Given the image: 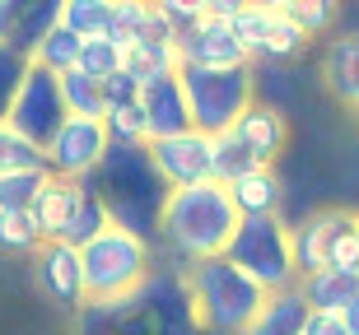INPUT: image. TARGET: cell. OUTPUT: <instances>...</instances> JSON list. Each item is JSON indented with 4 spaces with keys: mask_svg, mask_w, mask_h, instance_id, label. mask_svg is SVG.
<instances>
[{
    "mask_svg": "<svg viewBox=\"0 0 359 335\" xmlns=\"http://www.w3.org/2000/svg\"><path fill=\"white\" fill-rule=\"evenodd\" d=\"M126 103H140V84H135L126 70H117L112 80H103V112L107 108H126Z\"/></svg>",
    "mask_w": 359,
    "mask_h": 335,
    "instance_id": "cell-37",
    "label": "cell"
},
{
    "mask_svg": "<svg viewBox=\"0 0 359 335\" xmlns=\"http://www.w3.org/2000/svg\"><path fill=\"white\" fill-rule=\"evenodd\" d=\"M84 303H117L131 298L154 270V247L131 238L126 228H103L89 247H80Z\"/></svg>",
    "mask_w": 359,
    "mask_h": 335,
    "instance_id": "cell-5",
    "label": "cell"
},
{
    "mask_svg": "<svg viewBox=\"0 0 359 335\" xmlns=\"http://www.w3.org/2000/svg\"><path fill=\"white\" fill-rule=\"evenodd\" d=\"M327 270H341V275H355L359 280V224L336 238L332 256H327Z\"/></svg>",
    "mask_w": 359,
    "mask_h": 335,
    "instance_id": "cell-36",
    "label": "cell"
},
{
    "mask_svg": "<svg viewBox=\"0 0 359 335\" xmlns=\"http://www.w3.org/2000/svg\"><path fill=\"white\" fill-rule=\"evenodd\" d=\"M187 94V112H191V131L201 135H224L233 131V121L257 103V80L252 66L243 70H177Z\"/></svg>",
    "mask_w": 359,
    "mask_h": 335,
    "instance_id": "cell-7",
    "label": "cell"
},
{
    "mask_svg": "<svg viewBox=\"0 0 359 335\" xmlns=\"http://www.w3.org/2000/svg\"><path fill=\"white\" fill-rule=\"evenodd\" d=\"M252 168H262V163H257L229 131L210 140V182H224V187H229V182H238V177L252 173Z\"/></svg>",
    "mask_w": 359,
    "mask_h": 335,
    "instance_id": "cell-28",
    "label": "cell"
},
{
    "mask_svg": "<svg viewBox=\"0 0 359 335\" xmlns=\"http://www.w3.org/2000/svg\"><path fill=\"white\" fill-rule=\"evenodd\" d=\"M173 47H177V70H243V66H252L243 56V47L233 42V33H229V19H215L210 10H205L201 24L177 33Z\"/></svg>",
    "mask_w": 359,
    "mask_h": 335,
    "instance_id": "cell-11",
    "label": "cell"
},
{
    "mask_svg": "<svg viewBox=\"0 0 359 335\" xmlns=\"http://www.w3.org/2000/svg\"><path fill=\"white\" fill-rule=\"evenodd\" d=\"M229 33L243 47L248 61H294V56L308 52V42L299 28L290 24V14L280 10V0H266V5H238L229 14Z\"/></svg>",
    "mask_w": 359,
    "mask_h": 335,
    "instance_id": "cell-8",
    "label": "cell"
},
{
    "mask_svg": "<svg viewBox=\"0 0 359 335\" xmlns=\"http://www.w3.org/2000/svg\"><path fill=\"white\" fill-rule=\"evenodd\" d=\"M294 289L308 303V312H341L359 294V280L355 275H341V270H318V275H304Z\"/></svg>",
    "mask_w": 359,
    "mask_h": 335,
    "instance_id": "cell-20",
    "label": "cell"
},
{
    "mask_svg": "<svg viewBox=\"0 0 359 335\" xmlns=\"http://www.w3.org/2000/svg\"><path fill=\"white\" fill-rule=\"evenodd\" d=\"M121 70L145 89L163 75H177V47L173 42H135V47L121 52Z\"/></svg>",
    "mask_w": 359,
    "mask_h": 335,
    "instance_id": "cell-22",
    "label": "cell"
},
{
    "mask_svg": "<svg viewBox=\"0 0 359 335\" xmlns=\"http://www.w3.org/2000/svg\"><path fill=\"white\" fill-rule=\"evenodd\" d=\"M336 317H341V326H346V335H359V294L350 298L346 308L336 312Z\"/></svg>",
    "mask_w": 359,
    "mask_h": 335,
    "instance_id": "cell-39",
    "label": "cell"
},
{
    "mask_svg": "<svg viewBox=\"0 0 359 335\" xmlns=\"http://www.w3.org/2000/svg\"><path fill=\"white\" fill-rule=\"evenodd\" d=\"M149 163L168 191L196 187V182H210V135L201 131H182L168 135V140H149Z\"/></svg>",
    "mask_w": 359,
    "mask_h": 335,
    "instance_id": "cell-13",
    "label": "cell"
},
{
    "mask_svg": "<svg viewBox=\"0 0 359 335\" xmlns=\"http://www.w3.org/2000/svg\"><path fill=\"white\" fill-rule=\"evenodd\" d=\"M308 317V303L299 298V289H285V294H271L257 312V322L248 326V335H299Z\"/></svg>",
    "mask_w": 359,
    "mask_h": 335,
    "instance_id": "cell-23",
    "label": "cell"
},
{
    "mask_svg": "<svg viewBox=\"0 0 359 335\" xmlns=\"http://www.w3.org/2000/svg\"><path fill=\"white\" fill-rule=\"evenodd\" d=\"M61 98H66V112L70 117H84V121H103V84L70 70L61 75Z\"/></svg>",
    "mask_w": 359,
    "mask_h": 335,
    "instance_id": "cell-29",
    "label": "cell"
},
{
    "mask_svg": "<svg viewBox=\"0 0 359 335\" xmlns=\"http://www.w3.org/2000/svg\"><path fill=\"white\" fill-rule=\"evenodd\" d=\"M56 24H61V0H19V19H14L10 47L19 56H33V47H38Z\"/></svg>",
    "mask_w": 359,
    "mask_h": 335,
    "instance_id": "cell-21",
    "label": "cell"
},
{
    "mask_svg": "<svg viewBox=\"0 0 359 335\" xmlns=\"http://www.w3.org/2000/svg\"><path fill=\"white\" fill-rule=\"evenodd\" d=\"M322 84H327V94L336 103H346V108L359 103V33H341L336 42H327Z\"/></svg>",
    "mask_w": 359,
    "mask_h": 335,
    "instance_id": "cell-17",
    "label": "cell"
},
{
    "mask_svg": "<svg viewBox=\"0 0 359 335\" xmlns=\"http://www.w3.org/2000/svg\"><path fill=\"white\" fill-rule=\"evenodd\" d=\"M66 98H61V80H56L52 70H42L28 61V75L24 84H19V94H14L10 103V117H5V126H10L14 135H24L28 145L47 149V140H52L61 126H66Z\"/></svg>",
    "mask_w": 359,
    "mask_h": 335,
    "instance_id": "cell-9",
    "label": "cell"
},
{
    "mask_svg": "<svg viewBox=\"0 0 359 335\" xmlns=\"http://www.w3.org/2000/svg\"><path fill=\"white\" fill-rule=\"evenodd\" d=\"M233 228H238V210L229 201L224 182H196V187L168 191L159 215V238H154V261L187 270L196 261L224 256Z\"/></svg>",
    "mask_w": 359,
    "mask_h": 335,
    "instance_id": "cell-1",
    "label": "cell"
},
{
    "mask_svg": "<svg viewBox=\"0 0 359 335\" xmlns=\"http://www.w3.org/2000/svg\"><path fill=\"white\" fill-rule=\"evenodd\" d=\"M75 326L80 335H201L182 270L159 266V261L131 298L84 303L75 312Z\"/></svg>",
    "mask_w": 359,
    "mask_h": 335,
    "instance_id": "cell-2",
    "label": "cell"
},
{
    "mask_svg": "<svg viewBox=\"0 0 359 335\" xmlns=\"http://www.w3.org/2000/svg\"><path fill=\"white\" fill-rule=\"evenodd\" d=\"M103 228H112V219H107V210H103V201L89 191V182H84V196H80V205H75V215H70V224L61 228V238L56 242H66V247H89Z\"/></svg>",
    "mask_w": 359,
    "mask_h": 335,
    "instance_id": "cell-25",
    "label": "cell"
},
{
    "mask_svg": "<svg viewBox=\"0 0 359 335\" xmlns=\"http://www.w3.org/2000/svg\"><path fill=\"white\" fill-rule=\"evenodd\" d=\"M299 335H346V326H341L336 312H308L304 326H299Z\"/></svg>",
    "mask_w": 359,
    "mask_h": 335,
    "instance_id": "cell-38",
    "label": "cell"
},
{
    "mask_svg": "<svg viewBox=\"0 0 359 335\" xmlns=\"http://www.w3.org/2000/svg\"><path fill=\"white\" fill-rule=\"evenodd\" d=\"M280 10L290 14V24L304 33V38H318V33H327L336 19V5H327V0H280Z\"/></svg>",
    "mask_w": 359,
    "mask_h": 335,
    "instance_id": "cell-32",
    "label": "cell"
},
{
    "mask_svg": "<svg viewBox=\"0 0 359 335\" xmlns=\"http://www.w3.org/2000/svg\"><path fill=\"white\" fill-rule=\"evenodd\" d=\"M103 131H107V145H149V135H145V112H140V103L107 108V112H103Z\"/></svg>",
    "mask_w": 359,
    "mask_h": 335,
    "instance_id": "cell-30",
    "label": "cell"
},
{
    "mask_svg": "<svg viewBox=\"0 0 359 335\" xmlns=\"http://www.w3.org/2000/svg\"><path fill=\"white\" fill-rule=\"evenodd\" d=\"M33 275L47 289L52 303L80 312L84 308V270H80V252L66 247V242H42L33 252Z\"/></svg>",
    "mask_w": 359,
    "mask_h": 335,
    "instance_id": "cell-14",
    "label": "cell"
},
{
    "mask_svg": "<svg viewBox=\"0 0 359 335\" xmlns=\"http://www.w3.org/2000/svg\"><path fill=\"white\" fill-rule=\"evenodd\" d=\"M80 196H84V182H70V177H52V173H47L38 201H33V219H38V228H42V238H47V242L61 238V228L70 224Z\"/></svg>",
    "mask_w": 359,
    "mask_h": 335,
    "instance_id": "cell-19",
    "label": "cell"
},
{
    "mask_svg": "<svg viewBox=\"0 0 359 335\" xmlns=\"http://www.w3.org/2000/svg\"><path fill=\"white\" fill-rule=\"evenodd\" d=\"M229 135H233V140H238L262 168H276L280 149H285V140H290V126H285V112H280V108H271V103H252V108L233 121V131H229Z\"/></svg>",
    "mask_w": 359,
    "mask_h": 335,
    "instance_id": "cell-16",
    "label": "cell"
},
{
    "mask_svg": "<svg viewBox=\"0 0 359 335\" xmlns=\"http://www.w3.org/2000/svg\"><path fill=\"white\" fill-rule=\"evenodd\" d=\"M42 182H47V168H38V173H10V177H0V210H33Z\"/></svg>",
    "mask_w": 359,
    "mask_h": 335,
    "instance_id": "cell-34",
    "label": "cell"
},
{
    "mask_svg": "<svg viewBox=\"0 0 359 335\" xmlns=\"http://www.w3.org/2000/svg\"><path fill=\"white\" fill-rule=\"evenodd\" d=\"M229 201H233L238 219L280 215V201H285L280 173H276V168H252V173H243L238 182H229Z\"/></svg>",
    "mask_w": 359,
    "mask_h": 335,
    "instance_id": "cell-18",
    "label": "cell"
},
{
    "mask_svg": "<svg viewBox=\"0 0 359 335\" xmlns=\"http://www.w3.org/2000/svg\"><path fill=\"white\" fill-rule=\"evenodd\" d=\"M80 75H89V80H112V75H117L121 70V47L117 42H107V38H93V42H84L80 47Z\"/></svg>",
    "mask_w": 359,
    "mask_h": 335,
    "instance_id": "cell-33",
    "label": "cell"
},
{
    "mask_svg": "<svg viewBox=\"0 0 359 335\" xmlns=\"http://www.w3.org/2000/svg\"><path fill=\"white\" fill-rule=\"evenodd\" d=\"M355 224H359V215H355V210H341V205L313 210V215H304L299 224H290V252H294L299 280L327 270V256H332L336 238H341L346 228H355Z\"/></svg>",
    "mask_w": 359,
    "mask_h": 335,
    "instance_id": "cell-12",
    "label": "cell"
},
{
    "mask_svg": "<svg viewBox=\"0 0 359 335\" xmlns=\"http://www.w3.org/2000/svg\"><path fill=\"white\" fill-rule=\"evenodd\" d=\"M350 112H355V126H359V103H355V108H350Z\"/></svg>",
    "mask_w": 359,
    "mask_h": 335,
    "instance_id": "cell-40",
    "label": "cell"
},
{
    "mask_svg": "<svg viewBox=\"0 0 359 335\" xmlns=\"http://www.w3.org/2000/svg\"><path fill=\"white\" fill-rule=\"evenodd\" d=\"M107 154V131L103 121H84V117H66V126L47 140L42 163L52 177H70V182H89V173L103 163Z\"/></svg>",
    "mask_w": 359,
    "mask_h": 335,
    "instance_id": "cell-10",
    "label": "cell"
},
{
    "mask_svg": "<svg viewBox=\"0 0 359 335\" xmlns=\"http://www.w3.org/2000/svg\"><path fill=\"white\" fill-rule=\"evenodd\" d=\"M38 168H47V163H42V149L28 145L24 135H14L10 126H0V177H10V173H38Z\"/></svg>",
    "mask_w": 359,
    "mask_h": 335,
    "instance_id": "cell-31",
    "label": "cell"
},
{
    "mask_svg": "<svg viewBox=\"0 0 359 335\" xmlns=\"http://www.w3.org/2000/svg\"><path fill=\"white\" fill-rule=\"evenodd\" d=\"M80 47H84V42L75 38L70 28L56 24L52 33H47L38 47H33V56H28V61H33V66H42V70H52L56 80H61V75H70V70L80 66Z\"/></svg>",
    "mask_w": 359,
    "mask_h": 335,
    "instance_id": "cell-26",
    "label": "cell"
},
{
    "mask_svg": "<svg viewBox=\"0 0 359 335\" xmlns=\"http://www.w3.org/2000/svg\"><path fill=\"white\" fill-rule=\"evenodd\" d=\"M89 191L103 201L112 228H126L131 238L154 247L168 187L159 182L145 145H107L103 163L89 173Z\"/></svg>",
    "mask_w": 359,
    "mask_h": 335,
    "instance_id": "cell-3",
    "label": "cell"
},
{
    "mask_svg": "<svg viewBox=\"0 0 359 335\" xmlns=\"http://www.w3.org/2000/svg\"><path fill=\"white\" fill-rule=\"evenodd\" d=\"M24 75H28V56H19L14 47L0 42V126L10 117V103H14V94H19Z\"/></svg>",
    "mask_w": 359,
    "mask_h": 335,
    "instance_id": "cell-35",
    "label": "cell"
},
{
    "mask_svg": "<svg viewBox=\"0 0 359 335\" xmlns=\"http://www.w3.org/2000/svg\"><path fill=\"white\" fill-rule=\"evenodd\" d=\"M61 28H70L80 42L112 33V0H61Z\"/></svg>",
    "mask_w": 359,
    "mask_h": 335,
    "instance_id": "cell-24",
    "label": "cell"
},
{
    "mask_svg": "<svg viewBox=\"0 0 359 335\" xmlns=\"http://www.w3.org/2000/svg\"><path fill=\"white\" fill-rule=\"evenodd\" d=\"M182 280H187V298H191L201 335H248V326L262 312V303L271 298L233 261H224V256L187 266Z\"/></svg>",
    "mask_w": 359,
    "mask_h": 335,
    "instance_id": "cell-4",
    "label": "cell"
},
{
    "mask_svg": "<svg viewBox=\"0 0 359 335\" xmlns=\"http://www.w3.org/2000/svg\"><path fill=\"white\" fill-rule=\"evenodd\" d=\"M42 228L33 219V210H0V252L10 256H33L42 247Z\"/></svg>",
    "mask_w": 359,
    "mask_h": 335,
    "instance_id": "cell-27",
    "label": "cell"
},
{
    "mask_svg": "<svg viewBox=\"0 0 359 335\" xmlns=\"http://www.w3.org/2000/svg\"><path fill=\"white\" fill-rule=\"evenodd\" d=\"M224 261H233V266H238L243 275L262 289V294H285V289L299 284L294 252H290V224H285L280 215L238 219Z\"/></svg>",
    "mask_w": 359,
    "mask_h": 335,
    "instance_id": "cell-6",
    "label": "cell"
},
{
    "mask_svg": "<svg viewBox=\"0 0 359 335\" xmlns=\"http://www.w3.org/2000/svg\"><path fill=\"white\" fill-rule=\"evenodd\" d=\"M140 112H145V135L149 140H168V135L191 131V112H187V94L177 75L145 84L140 89Z\"/></svg>",
    "mask_w": 359,
    "mask_h": 335,
    "instance_id": "cell-15",
    "label": "cell"
}]
</instances>
